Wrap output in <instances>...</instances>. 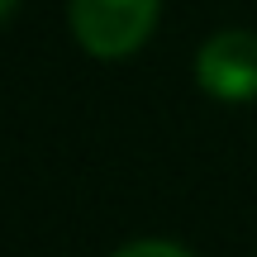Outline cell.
I'll list each match as a JSON object with an SVG mask.
<instances>
[{
  "label": "cell",
  "mask_w": 257,
  "mask_h": 257,
  "mask_svg": "<svg viewBox=\"0 0 257 257\" xmlns=\"http://www.w3.org/2000/svg\"><path fill=\"white\" fill-rule=\"evenodd\" d=\"M162 0H67V24L72 38L100 62L134 57L157 29Z\"/></svg>",
  "instance_id": "cell-1"
},
{
  "label": "cell",
  "mask_w": 257,
  "mask_h": 257,
  "mask_svg": "<svg viewBox=\"0 0 257 257\" xmlns=\"http://www.w3.org/2000/svg\"><path fill=\"white\" fill-rule=\"evenodd\" d=\"M195 81L205 95L224 105L257 100V34L252 29H219L195 53Z\"/></svg>",
  "instance_id": "cell-2"
},
{
  "label": "cell",
  "mask_w": 257,
  "mask_h": 257,
  "mask_svg": "<svg viewBox=\"0 0 257 257\" xmlns=\"http://www.w3.org/2000/svg\"><path fill=\"white\" fill-rule=\"evenodd\" d=\"M114 257H195V252L172 238H138V243H124Z\"/></svg>",
  "instance_id": "cell-3"
},
{
  "label": "cell",
  "mask_w": 257,
  "mask_h": 257,
  "mask_svg": "<svg viewBox=\"0 0 257 257\" xmlns=\"http://www.w3.org/2000/svg\"><path fill=\"white\" fill-rule=\"evenodd\" d=\"M15 10H19V0H0V15L5 19H15Z\"/></svg>",
  "instance_id": "cell-4"
}]
</instances>
